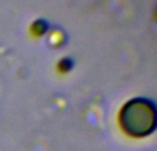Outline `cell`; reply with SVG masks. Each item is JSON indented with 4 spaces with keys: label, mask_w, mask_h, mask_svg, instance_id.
Returning a JSON list of instances; mask_svg holds the SVG:
<instances>
[{
    "label": "cell",
    "mask_w": 157,
    "mask_h": 151,
    "mask_svg": "<svg viewBox=\"0 0 157 151\" xmlns=\"http://www.w3.org/2000/svg\"><path fill=\"white\" fill-rule=\"evenodd\" d=\"M124 122L127 128H132L134 133L144 135L153 128L155 115H153V111L147 108V104L136 101L127 107L124 112Z\"/></svg>",
    "instance_id": "6da1fadb"
}]
</instances>
